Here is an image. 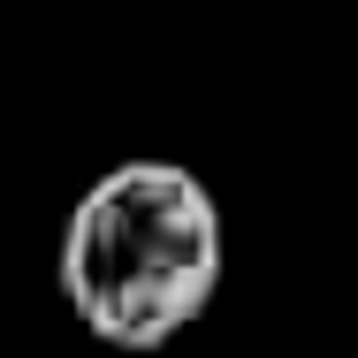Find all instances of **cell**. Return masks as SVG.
Instances as JSON below:
<instances>
[{"label": "cell", "instance_id": "1", "mask_svg": "<svg viewBox=\"0 0 358 358\" xmlns=\"http://www.w3.org/2000/svg\"><path fill=\"white\" fill-rule=\"evenodd\" d=\"M229 236L214 191L183 160H122L107 168L62 229V297L107 351L176 343L221 289Z\"/></svg>", "mask_w": 358, "mask_h": 358}]
</instances>
